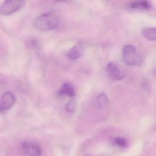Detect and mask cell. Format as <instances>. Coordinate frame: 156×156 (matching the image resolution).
Returning a JSON list of instances; mask_svg holds the SVG:
<instances>
[{"mask_svg": "<svg viewBox=\"0 0 156 156\" xmlns=\"http://www.w3.org/2000/svg\"><path fill=\"white\" fill-rule=\"evenodd\" d=\"M75 107H76V105H75V102H74V101H71L68 102L66 104V106H65V108H66V110L68 112H71V113H73V112H74V110H75Z\"/></svg>", "mask_w": 156, "mask_h": 156, "instance_id": "obj_13", "label": "cell"}, {"mask_svg": "<svg viewBox=\"0 0 156 156\" xmlns=\"http://www.w3.org/2000/svg\"><path fill=\"white\" fill-rule=\"evenodd\" d=\"M107 76L113 80H120L125 77V74L119 66L114 62H109L106 66Z\"/></svg>", "mask_w": 156, "mask_h": 156, "instance_id": "obj_4", "label": "cell"}, {"mask_svg": "<svg viewBox=\"0 0 156 156\" xmlns=\"http://www.w3.org/2000/svg\"><path fill=\"white\" fill-rule=\"evenodd\" d=\"M96 104L99 108H104L107 105L108 99L105 93H102L96 98Z\"/></svg>", "mask_w": 156, "mask_h": 156, "instance_id": "obj_11", "label": "cell"}, {"mask_svg": "<svg viewBox=\"0 0 156 156\" xmlns=\"http://www.w3.org/2000/svg\"><path fill=\"white\" fill-rule=\"evenodd\" d=\"M15 102V96L11 91L5 92L0 99V112H3L11 108Z\"/></svg>", "mask_w": 156, "mask_h": 156, "instance_id": "obj_5", "label": "cell"}, {"mask_svg": "<svg viewBox=\"0 0 156 156\" xmlns=\"http://www.w3.org/2000/svg\"></svg>", "mask_w": 156, "mask_h": 156, "instance_id": "obj_15", "label": "cell"}, {"mask_svg": "<svg viewBox=\"0 0 156 156\" xmlns=\"http://www.w3.org/2000/svg\"><path fill=\"white\" fill-rule=\"evenodd\" d=\"M143 35L147 40L151 41H154L155 40L156 31L155 28L147 27L143 29L142 31Z\"/></svg>", "mask_w": 156, "mask_h": 156, "instance_id": "obj_10", "label": "cell"}, {"mask_svg": "<svg viewBox=\"0 0 156 156\" xmlns=\"http://www.w3.org/2000/svg\"><path fill=\"white\" fill-rule=\"evenodd\" d=\"M113 143L115 145L121 147H125L127 145V140L125 138L121 137L115 138L113 140Z\"/></svg>", "mask_w": 156, "mask_h": 156, "instance_id": "obj_12", "label": "cell"}, {"mask_svg": "<svg viewBox=\"0 0 156 156\" xmlns=\"http://www.w3.org/2000/svg\"><path fill=\"white\" fill-rule=\"evenodd\" d=\"M60 96L66 95L70 97H74L75 96V90L73 86L69 83H65L58 91Z\"/></svg>", "mask_w": 156, "mask_h": 156, "instance_id": "obj_8", "label": "cell"}, {"mask_svg": "<svg viewBox=\"0 0 156 156\" xmlns=\"http://www.w3.org/2000/svg\"><path fill=\"white\" fill-rule=\"evenodd\" d=\"M130 8L134 9H149L151 7V5L149 2L146 1H133L129 5Z\"/></svg>", "mask_w": 156, "mask_h": 156, "instance_id": "obj_9", "label": "cell"}, {"mask_svg": "<svg viewBox=\"0 0 156 156\" xmlns=\"http://www.w3.org/2000/svg\"><path fill=\"white\" fill-rule=\"evenodd\" d=\"M22 148L24 152L29 156H41V150L40 147L33 143L24 142L22 144Z\"/></svg>", "mask_w": 156, "mask_h": 156, "instance_id": "obj_6", "label": "cell"}, {"mask_svg": "<svg viewBox=\"0 0 156 156\" xmlns=\"http://www.w3.org/2000/svg\"><path fill=\"white\" fill-rule=\"evenodd\" d=\"M60 21V16L56 12H49L38 16L34 22V27L40 30H49L55 28Z\"/></svg>", "mask_w": 156, "mask_h": 156, "instance_id": "obj_1", "label": "cell"}, {"mask_svg": "<svg viewBox=\"0 0 156 156\" xmlns=\"http://www.w3.org/2000/svg\"><path fill=\"white\" fill-rule=\"evenodd\" d=\"M0 113H1V112H0Z\"/></svg>", "mask_w": 156, "mask_h": 156, "instance_id": "obj_14", "label": "cell"}, {"mask_svg": "<svg viewBox=\"0 0 156 156\" xmlns=\"http://www.w3.org/2000/svg\"><path fill=\"white\" fill-rule=\"evenodd\" d=\"M24 5L22 1H5L0 5V14L1 15H10L16 12Z\"/></svg>", "mask_w": 156, "mask_h": 156, "instance_id": "obj_3", "label": "cell"}, {"mask_svg": "<svg viewBox=\"0 0 156 156\" xmlns=\"http://www.w3.org/2000/svg\"><path fill=\"white\" fill-rule=\"evenodd\" d=\"M122 58L124 63L129 66H136L142 62V57L132 45H126L122 49Z\"/></svg>", "mask_w": 156, "mask_h": 156, "instance_id": "obj_2", "label": "cell"}, {"mask_svg": "<svg viewBox=\"0 0 156 156\" xmlns=\"http://www.w3.org/2000/svg\"><path fill=\"white\" fill-rule=\"evenodd\" d=\"M83 53L84 48L82 43H78L68 51L67 56L71 60H76L80 58Z\"/></svg>", "mask_w": 156, "mask_h": 156, "instance_id": "obj_7", "label": "cell"}]
</instances>
